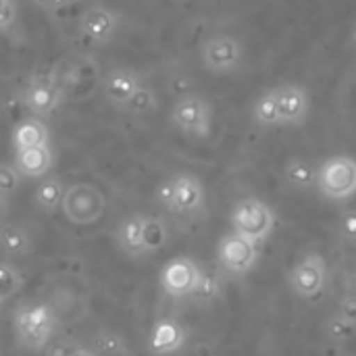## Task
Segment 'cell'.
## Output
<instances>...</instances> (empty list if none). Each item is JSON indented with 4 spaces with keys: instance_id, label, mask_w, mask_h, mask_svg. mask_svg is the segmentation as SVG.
<instances>
[{
    "instance_id": "cell-24",
    "label": "cell",
    "mask_w": 356,
    "mask_h": 356,
    "mask_svg": "<svg viewBox=\"0 0 356 356\" xmlns=\"http://www.w3.org/2000/svg\"><path fill=\"white\" fill-rule=\"evenodd\" d=\"M219 292H221L219 277L213 271H202L200 269V277H198V282H196V286H194V290L190 294L192 300L196 305H211L219 296Z\"/></svg>"
},
{
    "instance_id": "cell-22",
    "label": "cell",
    "mask_w": 356,
    "mask_h": 356,
    "mask_svg": "<svg viewBox=\"0 0 356 356\" xmlns=\"http://www.w3.org/2000/svg\"><path fill=\"white\" fill-rule=\"evenodd\" d=\"M142 242L144 252H159L169 242V227L159 217H144V229H142Z\"/></svg>"
},
{
    "instance_id": "cell-28",
    "label": "cell",
    "mask_w": 356,
    "mask_h": 356,
    "mask_svg": "<svg viewBox=\"0 0 356 356\" xmlns=\"http://www.w3.org/2000/svg\"><path fill=\"white\" fill-rule=\"evenodd\" d=\"M21 184V175L15 169L13 163H0V196L8 198L10 194L17 192Z\"/></svg>"
},
{
    "instance_id": "cell-7",
    "label": "cell",
    "mask_w": 356,
    "mask_h": 356,
    "mask_svg": "<svg viewBox=\"0 0 356 356\" xmlns=\"http://www.w3.org/2000/svg\"><path fill=\"white\" fill-rule=\"evenodd\" d=\"M202 65L215 75H229L244 63V44L229 33H217L202 46Z\"/></svg>"
},
{
    "instance_id": "cell-6",
    "label": "cell",
    "mask_w": 356,
    "mask_h": 356,
    "mask_svg": "<svg viewBox=\"0 0 356 356\" xmlns=\"http://www.w3.org/2000/svg\"><path fill=\"white\" fill-rule=\"evenodd\" d=\"M65 217L75 225H92L96 223L106 209L104 194L92 184H75L65 190V198L60 204Z\"/></svg>"
},
{
    "instance_id": "cell-34",
    "label": "cell",
    "mask_w": 356,
    "mask_h": 356,
    "mask_svg": "<svg viewBox=\"0 0 356 356\" xmlns=\"http://www.w3.org/2000/svg\"><path fill=\"white\" fill-rule=\"evenodd\" d=\"M6 217H8V200L4 196H0V225L4 223Z\"/></svg>"
},
{
    "instance_id": "cell-3",
    "label": "cell",
    "mask_w": 356,
    "mask_h": 356,
    "mask_svg": "<svg viewBox=\"0 0 356 356\" xmlns=\"http://www.w3.org/2000/svg\"><path fill=\"white\" fill-rule=\"evenodd\" d=\"M317 188L330 200H348L356 194V159L338 154L317 167Z\"/></svg>"
},
{
    "instance_id": "cell-8",
    "label": "cell",
    "mask_w": 356,
    "mask_h": 356,
    "mask_svg": "<svg viewBox=\"0 0 356 356\" xmlns=\"http://www.w3.org/2000/svg\"><path fill=\"white\" fill-rule=\"evenodd\" d=\"M217 259L225 271L234 275H244L254 267L259 259V248H257V242L234 232L221 238L217 246Z\"/></svg>"
},
{
    "instance_id": "cell-2",
    "label": "cell",
    "mask_w": 356,
    "mask_h": 356,
    "mask_svg": "<svg viewBox=\"0 0 356 356\" xmlns=\"http://www.w3.org/2000/svg\"><path fill=\"white\" fill-rule=\"evenodd\" d=\"M15 330L21 346L29 350H42L46 348L56 330L54 311L48 305L21 307L15 315Z\"/></svg>"
},
{
    "instance_id": "cell-18",
    "label": "cell",
    "mask_w": 356,
    "mask_h": 356,
    "mask_svg": "<svg viewBox=\"0 0 356 356\" xmlns=\"http://www.w3.org/2000/svg\"><path fill=\"white\" fill-rule=\"evenodd\" d=\"M142 229H144V215H131L125 221H121L117 229V244L125 254L129 257L146 254L142 242Z\"/></svg>"
},
{
    "instance_id": "cell-23",
    "label": "cell",
    "mask_w": 356,
    "mask_h": 356,
    "mask_svg": "<svg viewBox=\"0 0 356 356\" xmlns=\"http://www.w3.org/2000/svg\"><path fill=\"white\" fill-rule=\"evenodd\" d=\"M92 350L98 356H129L127 342L115 332H96L92 336Z\"/></svg>"
},
{
    "instance_id": "cell-10",
    "label": "cell",
    "mask_w": 356,
    "mask_h": 356,
    "mask_svg": "<svg viewBox=\"0 0 356 356\" xmlns=\"http://www.w3.org/2000/svg\"><path fill=\"white\" fill-rule=\"evenodd\" d=\"M204 207V186L192 173L171 177V204L167 211L175 215H194Z\"/></svg>"
},
{
    "instance_id": "cell-12",
    "label": "cell",
    "mask_w": 356,
    "mask_h": 356,
    "mask_svg": "<svg viewBox=\"0 0 356 356\" xmlns=\"http://www.w3.org/2000/svg\"><path fill=\"white\" fill-rule=\"evenodd\" d=\"M60 100H63V92L58 88V83H54L50 77L31 79V83L27 86V90L23 94L25 106L38 117H46V115L54 113L58 108Z\"/></svg>"
},
{
    "instance_id": "cell-11",
    "label": "cell",
    "mask_w": 356,
    "mask_h": 356,
    "mask_svg": "<svg viewBox=\"0 0 356 356\" xmlns=\"http://www.w3.org/2000/svg\"><path fill=\"white\" fill-rule=\"evenodd\" d=\"M200 277V267L186 257H177L173 261H169L163 271H161V288L175 298H184L190 296L196 282Z\"/></svg>"
},
{
    "instance_id": "cell-5",
    "label": "cell",
    "mask_w": 356,
    "mask_h": 356,
    "mask_svg": "<svg viewBox=\"0 0 356 356\" xmlns=\"http://www.w3.org/2000/svg\"><path fill=\"white\" fill-rule=\"evenodd\" d=\"M171 119L175 127L190 138L207 140L213 131V106L200 94L181 96L171 111Z\"/></svg>"
},
{
    "instance_id": "cell-29",
    "label": "cell",
    "mask_w": 356,
    "mask_h": 356,
    "mask_svg": "<svg viewBox=\"0 0 356 356\" xmlns=\"http://www.w3.org/2000/svg\"><path fill=\"white\" fill-rule=\"evenodd\" d=\"M77 348H79L77 342L69 338H58L46 344V356H73Z\"/></svg>"
},
{
    "instance_id": "cell-27",
    "label": "cell",
    "mask_w": 356,
    "mask_h": 356,
    "mask_svg": "<svg viewBox=\"0 0 356 356\" xmlns=\"http://www.w3.org/2000/svg\"><path fill=\"white\" fill-rule=\"evenodd\" d=\"M156 106H159V100H156L154 90L142 83V86L138 88V92L131 96V100H129L123 108H125L127 113H131V115H148V113H152Z\"/></svg>"
},
{
    "instance_id": "cell-25",
    "label": "cell",
    "mask_w": 356,
    "mask_h": 356,
    "mask_svg": "<svg viewBox=\"0 0 356 356\" xmlns=\"http://www.w3.org/2000/svg\"><path fill=\"white\" fill-rule=\"evenodd\" d=\"M325 336L336 344H344L356 336V325L353 321H348L344 315L336 313L325 321Z\"/></svg>"
},
{
    "instance_id": "cell-4",
    "label": "cell",
    "mask_w": 356,
    "mask_h": 356,
    "mask_svg": "<svg viewBox=\"0 0 356 356\" xmlns=\"http://www.w3.org/2000/svg\"><path fill=\"white\" fill-rule=\"evenodd\" d=\"M232 225L234 232L252 240L263 242L271 236L275 227V215L269 204L259 198H242L232 211Z\"/></svg>"
},
{
    "instance_id": "cell-20",
    "label": "cell",
    "mask_w": 356,
    "mask_h": 356,
    "mask_svg": "<svg viewBox=\"0 0 356 356\" xmlns=\"http://www.w3.org/2000/svg\"><path fill=\"white\" fill-rule=\"evenodd\" d=\"M284 177L296 190L317 188V167L307 159H290L284 167Z\"/></svg>"
},
{
    "instance_id": "cell-17",
    "label": "cell",
    "mask_w": 356,
    "mask_h": 356,
    "mask_svg": "<svg viewBox=\"0 0 356 356\" xmlns=\"http://www.w3.org/2000/svg\"><path fill=\"white\" fill-rule=\"evenodd\" d=\"M33 250V240L27 227L19 223H2L0 225V257L19 259Z\"/></svg>"
},
{
    "instance_id": "cell-14",
    "label": "cell",
    "mask_w": 356,
    "mask_h": 356,
    "mask_svg": "<svg viewBox=\"0 0 356 356\" xmlns=\"http://www.w3.org/2000/svg\"><path fill=\"white\" fill-rule=\"evenodd\" d=\"M142 86L140 81V75L134 71V69H127V67H117L113 69L106 77H104V83H102V92L106 96V100L119 108H123L131 96L138 92V88Z\"/></svg>"
},
{
    "instance_id": "cell-31",
    "label": "cell",
    "mask_w": 356,
    "mask_h": 356,
    "mask_svg": "<svg viewBox=\"0 0 356 356\" xmlns=\"http://www.w3.org/2000/svg\"><path fill=\"white\" fill-rule=\"evenodd\" d=\"M15 21V4L13 0H0V29L10 27Z\"/></svg>"
},
{
    "instance_id": "cell-16",
    "label": "cell",
    "mask_w": 356,
    "mask_h": 356,
    "mask_svg": "<svg viewBox=\"0 0 356 356\" xmlns=\"http://www.w3.org/2000/svg\"><path fill=\"white\" fill-rule=\"evenodd\" d=\"M15 169L19 171V175L35 179V177H44L52 165H54V156L48 146H38V148H29V150H17L15 161H13Z\"/></svg>"
},
{
    "instance_id": "cell-1",
    "label": "cell",
    "mask_w": 356,
    "mask_h": 356,
    "mask_svg": "<svg viewBox=\"0 0 356 356\" xmlns=\"http://www.w3.org/2000/svg\"><path fill=\"white\" fill-rule=\"evenodd\" d=\"M311 113V94L300 83H282L259 96L252 106V119L261 127L302 125Z\"/></svg>"
},
{
    "instance_id": "cell-35",
    "label": "cell",
    "mask_w": 356,
    "mask_h": 356,
    "mask_svg": "<svg viewBox=\"0 0 356 356\" xmlns=\"http://www.w3.org/2000/svg\"><path fill=\"white\" fill-rule=\"evenodd\" d=\"M73 356H98L92 348H83V346H79L77 350H75V355Z\"/></svg>"
},
{
    "instance_id": "cell-13",
    "label": "cell",
    "mask_w": 356,
    "mask_h": 356,
    "mask_svg": "<svg viewBox=\"0 0 356 356\" xmlns=\"http://www.w3.org/2000/svg\"><path fill=\"white\" fill-rule=\"evenodd\" d=\"M117 25H119V17L115 10H111L106 6H92L81 15L79 29H81L83 38H88L90 42L104 44L115 35Z\"/></svg>"
},
{
    "instance_id": "cell-9",
    "label": "cell",
    "mask_w": 356,
    "mask_h": 356,
    "mask_svg": "<svg viewBox=\"0 0 356 356\" xmlns=\"http://www.w3.org/2000/svg\"><path fill=\"white\" fill-rule=\"evenodd\" d=\"M327 280V267L321 254L311 252L300 259V263L290 273V286L300 298H317Z\"/></svg>"
},
{
    "instance_id": "cell-21",
    "label": "cell",
    "mask_w": 356,
    "mask_h": 356,
    "mask_svg": "<svg viewBox=\"0 0 356 356\" xmlns=\"http://www.w3.org/2000/svg\"><path fill=\"white\" fill-rule=\"evenodd\" d=\"M63 198H65V186L58 177H44L33 194L38 209H42L44 213H54L56 209H60Z\"/></svg>"
},
{
    "instance_id": "cell-19",
    "label": "cell",
    "mask_w": 356,
    "mask_h": 356,
    "mask_svg": "<svg viewBox=\"0 0 356 356\" xmlns=\"http://www.w3.org/2000/svg\"><path fill=\"white\" fill-rule=\"evenodd\" d=\"M48 127L40 119H25L15 127L13 134V144L17 150H29L38 146H48Z\"/></svg>"
},
{
    "instance_id": "cell-32",
    "label": "cell",
    "mask_w": 356,
    "mask_h": 356,
    "mask_svg": "<svg viewBox=\"0 0 356 356\" xmlns=\"http://www.w3.org/2000/svg\"><path fill=\"white\" fill-rule=\"evenodd\" d=\"M340 315H344L348 321H353L356 325V292L353 294H348V296H344L342 298V302H340V311H338Z\"/></svg>"
},
{
    "instance_id": "cell-30",
    "label": "cell",
    "mask_w": 356,
    "mask_h": 356,
    "mask_svg": "<svg viewBox=\"0 0 356 356\" xmlns=\"http://www.w3.org/2000/svg\"><path fill=\"white\" fill-rule=\"evenodd\" d=\"M338 232H340L342 240H346V242H356V209L346 211V213L340 217Z\"/></svg>"
},
{
    "instance_id": "cell-26",
    "label": "cell",
    "mask_w": 356,
    "mask_h": 356,
    "mask_svg": "<svg viewBox=\"0 0 356 356\" xmlns=\"http://www.w3.org/2000/svg\"><path fill=\"white\" fill-rule=\"evenodd\" d=\"M23 288V275L10 263H0V305Z\"/></svg>"
},
{
    "instance_id": "cell-15",
    "label": "cell",
    "mask_w": 356,
    "mask_h": 356,
    "mask_svg": "<svg viewBox=\"0 0 356 356\" xmlns=\"http://www.w3.org/2000/svg\"><path fill=\"white\" fill-rule=\"evenodd\" d=\"M184 344H186V330L175 319L156 321L148 338V348L154 356L175 355L177 350L184 348Z\"/></svg>"
},
{
    "instance_id": "cell-33",
    "label": "cell",
    "mask_w": 356,
    "mask_h": 356,
    "mask_svg": "<svg viewBox=\"0 0 356 356\" xmlns=\"http://www.w3.org/2000/svg\"><path fill=\"white\" fill-rule=\"evenodd\" d=\"M31 2H35V4H40V6H44L48 10H63L69 4H73L75 0H31Z\"/></svg>"
}]
</instances>
